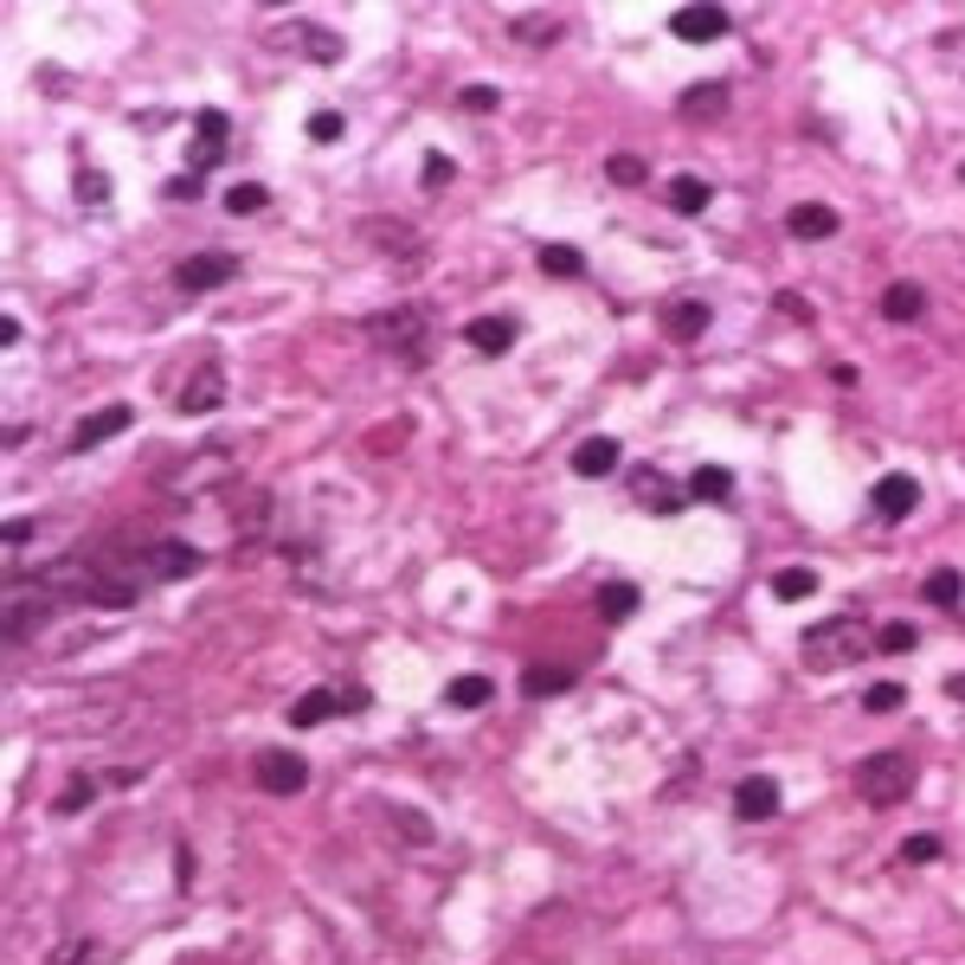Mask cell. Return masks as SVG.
<instances>
[{"label": "cell", "mask_w": 965, "mask_h": 965, "mask_svg": "<svg viewBox=\"0 0 965 965\" xmlns=\"http://www.w3.org/2000/svg\"><path fill=\"white\" fill-rule=\"evenodd\" d=\"M812 593H817L812 566H780V573H773V598H812Z\"/></svg>", "instance_id": "cell-29"}, {"label": "cell", "mask_w": 965, "mask_h": 965, "mask_svg": "<svg viewBox=\"0 0 965 965\" xmlns=\"http://www.w3.org/2000/svg\"><path fill=\"white\" fill-rule=\"evenodd\" d=\"M142 566H149V580H193L206 566V554L187 548V541H155L149 554H142Z\"/></svg>", "instance_id": "cell-10"}, {"label": "cell", "mask_w": 965, "mask_h": 965, "mask_svg": "<svg viewBox=\"0 0 965 965\" xmlns=\"http://www.w3.org/2000/svg\"><path fill=\"white\" fill-rule=\"evenodd\" d=\"M946 696H953V702H965V676H946Z\"/></svg>", "instance_id": "cell-45"}, {"label": "cell", "mask_w": 965, "mask_h": 965, "mask_svg": "<svg viewBox=\"0 0 965 965\" xmlns=\"http://www.w3.org/2000/svg\"><path fill=\"white\" fill-rule=\"evenodd\" d=\"M914 780H921V766L908 760V753H862L856 760V798L862 805H876V812H889V805H901L908 792H914Z\"/></svg>", "instance_id": "cell-2"}, {"label": "cell", "mask_w": 965, "mask_h": 965, "mask_svg": "<svg viewBox=\"0 0 965 965\" xmlns=\"http://www.w3.org/2000/svg\"><path fill=\"white\" fill-rule=\"evenodd\" d=\"M573 689V664H528L521 669V696H566Z\"/></svg>", "instance_id": "cell-18"}, {"label": "cell", "mask_w": 965, "mask_h": 965, "mask_svg": "<svg viewBox=\"0 0 965 965\" xmlns=\"http://www.w3.org/2000/svg\"><path fill=\"white\" fill-rule=\"evenodd\" d=\"M560 33H566L560 13H516V39H528V45H554Z\"/></svg>", "instance_id": "cell-27"}, {"label": "cell", "mask_w": 965, "mask_h": 965, "mask_svg": "<svg viewBox=\"0 0 965 965\" xmlns=\"http://www.w3.org/2000/svg\"><path fill=\"white\" fill-rule=\"evenodd\" d=\"M541 271H548V277H580L586 258H580L573 245H541Z\"/></svg>", "instance_id": "cell-30"}, {"label": "cell", "mask_w": 965, "mask_h": 965, "mask_svg": "<svg viewBox=\"0 0 965 965\" xmlns=\"http://www.w3.org/2000/svg\"><path fill=\"white\" fill-rule=\"evenodd\" d=\"M450 174H457V168H450L445 155H432V161H425V181H432V187H445Z\"/></svg>", "instance_id": "cell-43"}, {"label": "cell", "mask_w": 965, "mask_h": 965, "mask_svg": "<svg viewBox=\"0 0 965 965\" xmlns=\"http://www.w3.org/2000/svg\"><path fill=\"white\" fill-rule=\"evenodd\" d=\"M77 200H84V206H104V200H110V174L84 168V174H77Z\"/></svg>", "instance_id": "cell-34"}, {"label": "cell", "mask_w": 965, "mask_h": 965, "mask_svg": "<svg viewBox=\"0 0 965 965\" xmlns=\"http://www.w3.org/2000/svg\"><path fill=\"white\" fill-rule=\"evenodd\" d=\"M368 341L386 348V354H400V361H425L432 354V322H425L418 303H393V309L368 316Z\"/></svg>", "instance_id": "cell-3"}, {"label": "cell", "mask_w": 965, "mask_h": 965, "mask_svg": "<svg viewBox=\"0 0 965 965\" xmlns=\"http://www.w3.org/2000/svg\"><path fill=\"white\" fill-rule=\"evenodd\" d=\"M921 593H927V605H940V612H959V605H965V580H959V566H933Z\"/></svg>", "instance_id": "cell-22"}, {"label": "cell", "mask_w": 965, "mask_h": 965, "mask_svg": "<svg viewBox=\"0 0 965 965\" xmlns=\"http://www.w3.org/2000/svg\"><path fill=\"white\" fill-rule=\"evenodd\" d=\"M618 464H625V450H618V438H605V432H598V438H580V445H573V477H586V482L612 477Z\"/></svg>", "instance_id": "cell-12"}, {"label": "cell", "mask_w": 965, "mask_h": 965, "mask_svg": "<svg viewBox=\"0 0 965 965\" xmlns=\"http://www.w3.org/2000/svg\"><path fill=\"white\" fill-rule=\"evenodd\" d=\"M193 129H200L206 142H225V136H232V123H225V110H200V116H193Z\"/></svg>", "instance_id": "cell-37"}, {"label": "cell", "mask_w": 965, "mask_h": 965, "mask_svg": "<svg viewBox=\"0 0 965 965\" xmlns=\"http://www.w3.org/2000/svg\"><path fill=\"white\" fill-rule=\"evenodd\" d=\"M271 206V187H258V181H238L232 193H225V213L232 220H252V213H264Z\"/></svg>", "instance_id": "cell-26"}, {"label": "cell", "mask_w": 965, "mask_h": 965, "mask_svg": "<svg viewBox=\"0 0 965 965\" xmlns=\"http://www.w3.org/2000/svg\"><path fill=\"white\" fill-rule=\"evenodd\" d=\"M882 316H889V322H921V316H927V290L908 284V277L889 284V290H882Z\"/></svg>", "instance_id": "cell-17"}, {"label": "cell", "mask_w": 965, "mask_h": 965, "mask_svg": "<svg viewBox=\"0 0 965 965\" xmlns=\"http://www.w3.org/2000/svg\"><path fill=\"white\" fill-rule=\"evenodd\" d=\"M785 232H792V238H805V245H817V238H837V213H830V206H817V200H798V206L785 213Z\"/></svg>", "instance_id": "cell-15"}, {"label": "cell", "mask_w": 965, "mask_h": 965, "mask_svg": "<svg viewBox=\"0 0 965 965\" xmlns=\"http://www.w3.org/2000/svg\"><path fill=\"white\" fill-rule=\"evenodd\" d=\"M946 856V844L933 837V830H914L908 844H901V862H914V869H927V862H940Z\"/></svg>", "instance_id": "cell-31"}, {"label": "cell", "mask_w": 965, "mask_h": 965, "mask_svg": "<svg viewBox=\"0 0 965 965\" xmlns=\"http://www.w3.org/2000/svg\"><path fill=\"white\" fill-rule=\"evenodd\" d=\"M33 541V521H7V548H26Z\"/></svg>", "instance_id": "cell-44"}, {"label": "cell", "mask_w": 965, "mask_h": 965, "mask_svg": "<svg viewBox=\"0 0 965 965\" xmlns=\"http://www.w3.org/2000/svg\"><path fill=\"white\" fill-rule=\"evenodd\" d=\"M664 329L676 335V341H696V335L708 329V303H669V309H664Z\"/></svg>", "instance_id": "cell-24"}, {"label": "cell", "mask_w": 965, "mask_h": 965, "mask_svg": "<svg viewBox=\"0 0 965 965\" xmlns=\"http://www.w3.org/2000/svg\"><path fill=\"white\" fill-rule=\"evenodd\" d=\"M220 400H225V373H220V361H200V368H193V380L181 386V412H193V418H200V412H213Z\"/></svg>", "instance_id": "cell-14"}, {"label": "cell", "mask_w": 965, "mask_h": 965, "mask_svg": "<svg viewBox=\"0 0 965 965\" xmlns=\"http://www.w3.org/2000/svg\"><path fill=\"white\" fill-rule=\"evenodd\" d=\"M309 59L335 65V59H341V39H335V33H309Z\"/></svg>", "instance_id": "cell-40"}, {"label": "cell", "mask_w": 965, "mask_h": 965, "mask_svg": "<svg viewBox=\"0 0 965 965\" xmlns=\"http://www.w3.org/2000/svg\"><path fill=\"white\" fill-rule=\"evenodd\" d=\"M91 792H97V780H72V785H65V798H59V812H84Z\"/></svg>", "instance_id": "cell-39"}, {"label": "cell", "mask_w": 965, "mask_h": 965, "mask_svg": "<svg viewBox=\"0 0 965 965\" xmlns=\"http://www.w3.org/2000/svg\"><path fill=\"white\" fill-rule=\"evenodd\" d=\"M489 696H496V682H489V676H450V682H445V708H464V714H470V708H482Z\"/></svg>", "instance_id": "cell-23"}, {"label": "cell", "mask_w": 965, "mask_h": 965, "mask_svg": "<svg viewBox=\"0 0 965 965\" xmlns=\"http://www.w3.org/2000/svg\"><path fill=\"white\" fill-rule=\"evenodd\" d=\"M959 181H965V168H959Z\"/></svg>", "instance_id": "cell-46"}, {"label": "cell", "mask_w": 965, "mask_h": 965, "mask_svg": "<svg viewBox=\"0 0 965 965\" xmlns=\"http://www.w3.org/2000/svg\"><path fill=\"white\" fill-rule=\"evenodd\" d=\"M625 482H632V496L650 509V516H676V509H682V496H689V489H676V477H664L657 464H632V470H625Z\"/></svg>", "instance_id": "cell-5"}, {"label": "cell", "mask_w": 965, "mask_h": 965, "mask_svg": "<svg viewBox=\"0 0 965 965\" xmlns=\"http://www.w3.org/2000/svg\"><path fill=\"white\" fill-rule=\"evenodd\" d=\"M496 104H502V91H496V84H470V91H464V110H496Z\"/></svg>", "instance_id": "cell-38"}, {"label": "cell", "mask_w": 965, "mask_h": 965, "mask_svg": "<svg viewBox=\"0 0 965 965\" xmlns=\"http://www.w3.org/2000/svg\"><path fill=\"white\" fill-rule=\"evenodd\" d=\"M914 644H921V632H914L908 618H894V625H882V632H876V650H914Z\"/></svg>", "instance_id": "cell-33"}, {"label": "cell", "mask_w": 965, "mask_h": 965, "mask_svg": "<svg viewBox=\"0 0 965 965\" xmlns=\"http://www.w3.org/2000/svg\"><path fill=\"white\" fill-rule=\"evenodd\" d=\"M728 7H676L669 13V33L682 39V45H714V39H728Z\"/></svg>", "instance_id": "cell-6"}, {"label": "cell", "mask_w": 965, "mask_h": 965, "mask_svg": "<svg viewBox=\"0 0 965 965\" xmlns=\"http://www.w3.org/2000/svg\"><path fill=\"white\" fill-rule=\"evenodd\" d=\"M676 110L689 116V123H714V116H728V84H714V77H702V84H689Z\"/></svg>", "instance_id": "cell-16"}, {"label": "cell", "mask_w": 965, "mask_h": 965, "mask_svg": "<svg viewBox=\"0 0 965 965\" xmlns=\"http://www.w3.org/2000/svg\"><path fill=\"white\" fill-rule=\"evenodd\" d=\"M869 509H876V521H908L921 509V482L908 477V470H894V477H882L869 489Z\"/></svg>", "instance_id": "cell-7"}, {"label": "cell", "mask_w": 965, "mask_h": 965, "mask_svg": "<svg viewBox=\"0 0 965 965\" xmlns=\"http://www.w3.org/2000/svg\"><path fill=\"white\" fill-rule=\"evenodd\" d=\"M780 309L792 316V322H812V303L798 297V290H780Z\"/></svg>", "instance_id": "cell-42"}, {"label": "cell", "mask_w": 965, "mask_h": 965, "mask_svg": "<svg viewBox=\"0 0 965 965\" xmlns=\"http://www.w3.org/2000/svg\"><path fill=\"white\" fill-rule=\"evenodd\" d=\"M464 348H477L482 361L509 354V348H516V316H477V322L464 329Z\"/></svg>", "instance_id": "cell-13"}, {"label": "cell", "mask_w": 965, "mask_h": 965, "mask_svg": "<svg viewBox=\"0 0 965 965\" xmlns=\"http://www.w3.org/2000/svg\"><path fill=\"white\" fill-rule=\"evenodd\" d=\"M341 714V696H329V689H309V696H297L290 702V728H322V721H335Z\"/></svg>", "instance_id": "cell-19"}, {"label": "cell", "mask_w": 965, "mask_h": 965, "mask_svg": "<svg viewBox=\"0 0 965 965\" xmlns=\"http://www.w3.org/2000/svg\"><path fill=\"white\" fill-rule=\"evenodd\" d=\"M689 496H696V502H728V496H734V477H728L721 464H702V470L689 477Z\"/></svg>", "instance_id": "cell-25"}, {"label": "cell", "mask_w": 965, "mask_h": 965, "mask_svg": "<svg viewBox=\"0 0 965 965\" xmlns=\"http://www.w3.org/2000/svg\"><path fill=\"white\" fill-rule=\"evenodd\" d=\"M605 174H612L618 187H644V161H637V155H612V161H605Z\"/></svg>", "instance_id": "cell-35"}, {"label": "cell", "mask_w": 965, "mask_h": 965, "mask_svg": "<svg viewBox=\"0 0 965 965\" xmlns=\"http://www.w3.org/2000/svg\"><path fill=\"white\" fill-rule=\"evenodd\" d=\"M136 425V412L129 406H97V412H84L77 418V432H72V450H97L104 438H123Z\"/></svg>", "instance_id": "cell-11"}, {"label": "cell", "mask_w": 965, "mask_h": 965, "mask_svg": "<svg viewBox=\"0 0 965 965\" xmlns=\"http://www.w3.org/2000/svg\"><path fill=\"white\" fill-rule=\"evenodd\" d=\"M309 142H341V116L316 110V116H309Z\"/></svg>", "instance_id": "cell-36"}, {"label": "cell", "mask_w": 965, "mask_h": 965, "mask_svg": "<svg viewBox=\"0 0 965 965\" xmlns=\"http://www.w3.org/2000/svg\"><path fill=\"white\" fill-rule=\"evenodd\" d=\"M168 200H200V174H193V168L174 174V181H168Z\"/></svg>", "instance_id": "cell-41"}, {"label": "cell", "mask_w": 965, "mask_h": 965, "mask_svg": "<svg viewBox=\"0 0 965 965\" xmlns=\"http://www.w3.org/2000/svg\"><path fill=\"white\" fill-rule=\"evenodd\" d=\"M664 200L676 206V213H708V200H714V187L702 181V174H676V181L664 187Z\"/></svg>", "instance_id": "cell-21"}, {"label": "cell", "mask_w": 965, "mask_h": 965, "mask_svg": "<svg viewBox=\"0 0 965 965\" xmlns=\"http://www.w3.org/2000/svg\"><path fill=\"white\" fill-rule=\"evenodd\" d=\"M901 702H908L901 682H869V689H862V708H869V714H894Z\"/></svg>", "instance_id": "cell-32"}, {"label": "cell", "mask_w": 965, "mask_h": 965, "mask_svg": "<svg viewBox=\"0 0 965 965\" xmlns=\"http://www.w3.org/2000/svg\"><path fill=\"white\" fill-rule=\"evenodd\" d=\"M232 277H238V258L232 252H193V258L174 264V290H187V297H206V290H220Z\"/></svg>", "instance_id": "cell-4"}, {"label": "cell", "mask_w": 965, "mask_h": 965, "mask_svg": "<svg viewBox=\"0 0 965 965\" xmlns=\"http://www.w3.org/2000/svg\"><path fill=\"white\" fill-rule=\"evenodd\" d=\"M637 605H644V593H637L632 580H625V586H598V618H605V625H632Z\"/></svg>", "instance_id": "cell-20"}, {"label": "cell", "mask_w": 965, "mask_h": 965, "mask_svg": "<svg viewBox=\"0 0 965 965\" xmlns=\"http://www.w3.org/2000/svg\"><path fill=\"white\" fill-rule=\"evenodd\" d=\"M258 785L271 792V798H297L303 785H309V760H297V753H264L258 760Z\"/></svg>", "instance_id": "cell-9"}, {"label": "cell", "mask_w": 965, "mask_h": 965, "mask_svg": "<svg viewBox=\"0 0 965 965\" xmlns=\"http://www.w3.org/2000/svg\"><path fill=\"white\" fill-rule=\"evenodd\" d=\"M393 837H400V844H418V850H425V844H432V817H425V812H412V805H393Z\"/></svg>", "instance_id": "cell-28"}, {"label": "cell", "mask_w": 965, "mask_h": 965, "mask_svg": "<svg viewBox=\"0 0 965 965\" xmlns=\"http://www.w3.org/2000/svg\"><path fill=\"white\" fill-rule=\"evenodd\" d=\"M780 805H785V792H780V780H773V773H746V780L734 785V812H741L746 824L780 817Z\"/></svg>", "instance_id": "cell-8"}, {"label": "cell", "mask_w": 965, "mask_h": 965, "mask_svg": "<svg viewBox=\"0 0 965 965\" xmlns=\"http://www.w3.org/2000/svg\"><path fill=\"white\" fill-rule=\"evenodd\" d=\"M798 650H805L812 669H850L862 657H876V625L856 618V612H837V618H817Z\"/></svg>", "instance_id": "cell-1"}]
</instances>
